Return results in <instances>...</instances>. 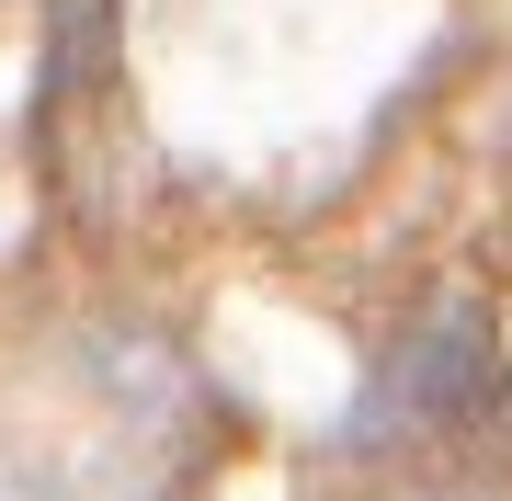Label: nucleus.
Segmentation results:
<instances>
[{"label":"nucleus","instance_id":"obj_1","mask_svg":"<svg viewBox=\"0 0 512 501\" xmlns=\"http://www.w3.org/2000/svg\"><path fill=\"white\" fill-rule=\"evenodd\" d=\"M501 410V353H490V308L467 285H444V308L410 331V353L376 376V399L353 410V445L376 433H456V422H490Z\"/></svg>","mask_w":512,"mask_h":501}]
</instances>
